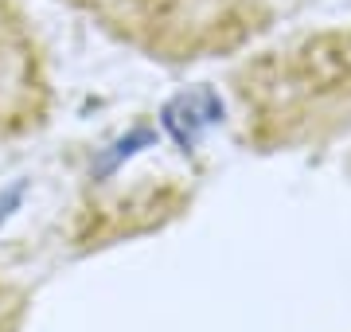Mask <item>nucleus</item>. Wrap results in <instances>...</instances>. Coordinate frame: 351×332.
I'll return each instance as SVG.
<instances>
[{"instance_id":"obj_1","label":"nucleus","mask_w":351,"mask_h":332,"mask_svg":"<svg viewBox=\"0 0 351 332\" xmlns=\"http://www.w3.org/2000/svg\"><path fill=\"white\" fill-rule=\"evenodd\" d=\"M47 106L51 82L32 16L20 0H0V141L39 129Z\"/></svg>"}]
</instances>
